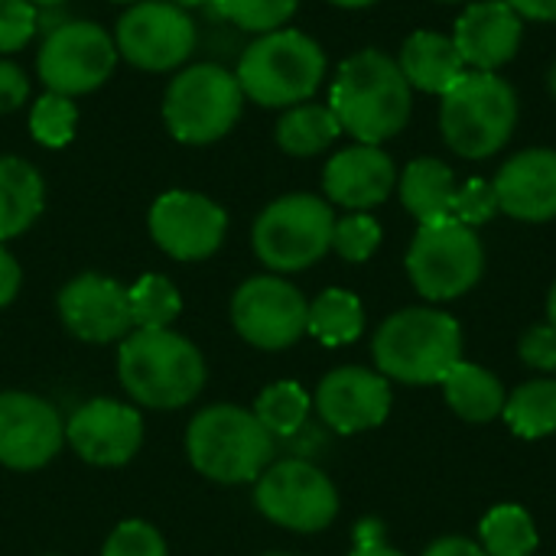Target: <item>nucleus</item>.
<instances>
[{"label":"nucleus","instance_id":"4","mask_svg":"<svg viewBox=\"0 0 556 556\" xmlns=\"http://www.w3.org/2000/svg\"><path fill=\"white\" fill-rule=\"evenodd\" d=\"M326 75V52L300 29H274L254 39L238 62L244 98L264 108H296L313 98Z\"/></svg>","mask_w":556,"mask_h":556},{"label":"nucleus","instance_id":"41","mask_svg":"<svg viewBox=\"0 0 556 556\" xmlns=\"http://www.w3.org/2000/svg\"><path fill=\"white\" fill-rule=\"evenodd\" d=\"M424 556H489V554H485L479 544L466 541V538H443V541L430 544Z\"/></svg>","mask_w":556,"mask_h":556},{"label":"nucleus","instance_id":"9","mask_svg":"<svg viewBox=\"0 0 556 556\" xmlns=\"http://www.w3.org/2000/svg\"><path fill=\"white\" fill-rule=\"evenodd\" d=\"M485 270L482 241L476 231L456 218L420 225L410 251H407V274L420 296L427 300H456L469 293Z\"/></svg>","mask_w":556,"mask_h":556},{"label":"nucleus","instance_id":"47","mask_svg":"<svg viewBox=\"0 0 556 556\" xmlns=\"http://www.w3.org/2000/svg\"><path fill=\"white\" fill-rule=\"evenodd\" d=\"M33 7H59V3H65V0H29Z\"/></svg>","mask_w":556,"mask_h":556},{"label":"nucleus","instance_id":"11","mask_svg":"<svg viewBox=\"0 0 556 556\" xmlns=\"http://www.w3.org/2000/svg\"><path fill=\"white\" fill-rule=\"evenodd\" d=\"M117 55L143 72L179 68L195 49V23L169 0H137L117 23Z\"/></svg>","mask_w":556,"mask_h":556},{"label":"nucleus","instance_id":"39","mask_svg":"<svg viewBox=\"0 0 556 556\" xmlns=\"http://www.w3.org/2000/svg\"><path fill=\"white\" fill-rule=\"evenodd\" d=\"M29 98V78L16 62L0 59V114L23 108V101Z\"/></svg>","mask_w":556,"mask_h":556},{"label":"nucleus","instance_id":"27","mask_svg":"<svg viewBox=\"0 0 556 556\" xmlns=\"http://www.w3.org/2000/svg\"><path fill=\"white\" fill-rule=\"evenodd\" d=\"M365 329V309L349 290H326L313 300L306 332H313L323 345H349Z\"/></svg>","mask_w":556,"mask_h":556},{"label":"nucleus","instance_id":"34","mask_svg":"<svg viewBox=\"0 0 556 556\" xmlns=\"http://www.w3.org/2000/svg\"><path fill=\"white\" fill-rule=\"evenodd\" d=\"M378 244H381V225L365 212H355V215L336 222V228H332V248L352 264L368 261L378 251Z\"/></svg>","mask_w":556,"mask_h":556},{"label":"nucleus","instance_id":"12","mask_svg":"<svg viewBox=\"0 0 556 556\" xmlns=\"http://www.w3.org/2000/svg\"><path fill=\"white\" fill-rule=\"evenodd\" d=\"M254 502L264 518L303 534L329 528L332 518L339 515L336 485L326 479V472H319L303 459H287L270 466L257 482Z\"/></svg>","mask_w":556,"mask_h":556},{"label":"nucleus","instance_id":"2","mask_svg":"<svg viewBox=\"0 0 556 556\" xmlns=\"http://www.w3.org/2000/svg\"><path fill=\"white\" fill-rule=\"evenodd\" d=\"M117 375L134 401L169 410L202 391L205 362L189 339L169 329H137L117 352Z\"/></svg>","mask_w":556,"mask_h":556},{"label":"nucleus","instance_id":"8","mask_svg":"<svg viewBox=\"0 0 556 556\" xmlns=\"http://www.w3.org/2000/svg\"><path fill=\"white\" fill-rule=\"evenodd\" d=\"M336 215L332 208L306 192L270 202L254 222V251L270 270H306L332 248Z\"/></svg>","mask_w":556,"mask_h":556},{"label":"nucleus","instance_id":"32","mask_svg":"<svg viewBox=\"0 0 556 556\" xmlns=\"http://www.w3.org/2000/svg\"><path fill=\"white\" fill-rule=\"evenodd\" d=\"M75 124H78V108L72 98L65 94H55V91H46L33 111H29V134L36 143L55 150V147H65L72 143L75 137Z\"/></svg>","mask_w":556,"mask_h":556},{"label":"nucleus","instance_id":"35","mask_svg":"<svg viewBox=\"0 0 556 556\" xmlns=\"http://www.w3.org/2000/svg\"><path fill=\"white\" fill-rule=\"evenodd\" d=\"M498 195H495V186L485 182V179H469L463 189H456V199H453V218L463 222V225H485L498 215Z\"/></svg>","mask_w":556,"mask_h":556},{"label":"nucleus","instance_id":"38","mask_svg":"<svg viewBox=\"0 0 556 556\" xmlns=\"http://www.w3.org/2000/svg\"><path fill=\"white\" fill-rule=\"evenodd\" d=\"M521 358L528 368L538 371H556V329L554 326H534L521 339Z\"/></svg>","mask_w":556,"mask_h":556},{"label":"nucleus","instance_id":"20","mask_svg":"<svg viewBox=\"0 0 556 556\" xmlns=\"http://www.w3.org/2000/svg\"><path fill=\"white\" fill-rule=\"evenodd\" d=\"M394 182H397L394 160L381 147H368V143L339 150L323 173L326 195L352 212H368L381 205L391 195Z\"/></svg>","mask_w":556,"mask_h":556},{"label":"nucleus","instance_id":"5","mask_svg":"<svg viewBox=\"0 0 556 556\" xmlns=\"http://www.w3.org/2000/svg\"><path fill=\"white\" fill-rule=\"evenodd\" d=\"M518 98L515 88L495 72H466L453 91L443 94L440 127L450 143L466 160L495 156L515 134Z\"/></svg>","mask_w":556,"mask_h":556},{"label":"nucleus","instance_id":"28","mask_svg":"<svg viewBox=\"0 0 556 556\" xmlns=\"http://www.w3.org/2000/svg\"><path fill=\"white\" fill-rule=\"evenodd\" d=\"M505 420L521 440H541L556 430V381L538 378L521 384L505 401Z\"/></svg>","mask_w":556,"mask_h":556},{"label":"nucleus","instance_id":"26","mask_svg":"<svg viewBox=\"0 0 556 556\" xmlns=\"http://www.w3.org/2000/svg\"><path fill=\"white\" fill-rule=\"evenodd\" d=\"M342 134L329 104H296L277 124V143L290 156H316Z\"/></svg>","mask_w":556,"mask_h":556},{"label":"nucleus","instance_id":"7","mask_svg":"<svg viewBox=\"0 0 556 556\" xmlns=\"http://www.w3.org/2000/svg\"><path fill=\"white\" fill-rule=\"evenodd\" d=\"M244 91L238 78L212 62L179 72L163 98V117L179 143H212L241 117Z\"/></svg>","mask_w":556,"mask_h":556},{"label":"nucleus","instance_id":"16","mask_svg":"<svg viewBox=\"0 0 556 556\" xmlns=\"http://www.w3.org/2000/svg\"><path fill=\"white\" fill-rule=\"evenodd\" d=\"M65 440L75 453L94 466H124L134 459L143 440L140 414L121 401H88L65 424Z\"/></svg>","mask_w":556,"mask_h":556},{"label":"nucleus","instance_id":"31","mask_svg":"<svg viewBox=\"0 0 556 556\" xmlns=\"http://www.w3.org/2000/svg\"><path fill=\"white\" fill-rule=\"evenodd\" d=\"M127 296H130V319L137 329H166L182 313L179 290L160 274L140 277Z\"/></svg>","mask_w":556,"mask_h":556},{"label":"nucleus","instance_id":"10","mask_svg":"<svg viewBox=\"0 0 556 556\" xmlns=\"http://www.w3.org/2000/svg\"><path fill=\"white\" fill-rule=\"evenodd\" d=\"M117 65L114 39L88 20H65L59 23L36 59L39 78L49 91L75 98L101 88Z\"/></svg>","mask_w":556,"mask_h":556},{"label":"nucleus","instance_id":"42","mask_svg":"<svg viewBox=\"0 0 556 556\" xmlns=\"http://www.w3.org/2000/svg\"><path fill=\"white\" fill-rule=\"evenodd\" d=\"M518 16H528V20H541V23H551L556 20V0H505Z\"/></svg>","mask_w":556,"mask_h":556},{"label":"nucleus","instance_id":"14","mask_svg":"<svg viewBox=\"0 0 556 556\" xmlns=\"http://www.w3.org/2000/svg\"><path fill=\"white\" fill-rule=\"evenodd\" d=\"M228 215L199 192H166L150 208L153 241L176 261H202L225 241Z\"/></svg>","mask_w":556,"mask_h":556},{"label":"nucleus","instance_id":"18","mask_svg":"<svg viewBox=\"0 0 556 556\" xmlns=\"http://www.w3.org/2000/svg\"><path fill=\"white\" fill-rule=\"evenodd\" d=\"M316 410L336 433H362L381 427L391 414V384L365 368H339L323 378Z\"/></svg>","mask_w":556,"mask_h":556},{"label":"nucleus","instance_id":"33","mask_svg":"<svg viewBox=\"0 0 556 556\" xmlns=\"http://www.w3.org/2000/svg\"><path fill=\"white\" fill-rule=\"evenodd\" d=\"M296 7H300V0H215V10L225 20L238 23L248 33H261V36L280 29L293 16Z\"/></svg>","mask_w":556,"mask_h":556},{"label":"nucleus","instance_id":"13","mask_svg":"<svg viewBox=\"0 0 556 556\" xmlns=\"http://www.w3.org/2000/svg\"><path fill=\"white\" fill-rule=\"evenodd\" d=\"M231 319L241 339L257 349L277 352L293 345L306 332L309 303L280 277H251L231 300Z\"/></svg>","mask_w":556,"mask_h":556},{"label":"nucleus","instance_id":"44","mask_svg":"<svg viewBox=\"0 0 556 556\" xmlns=\"http://www.w3.org/2000/svg\"><path fill=\"white\" fill-rule=\"evenodd\" d=\"M336 7H349V10H358V7H371L375 0H329Z\"/></svg>","mask_w":556,"mask_h":556},{"label":"nucleus","instance_id":"43","mask_svg":"<svg viewBox=\"0 0 556 556\" xmlns=\"http://www.w3.org/2000/svg\"><path fill=\"white\" fill-rule=\"evenodd\" d=\"M371 531H375V525H362V528H358V547L349 556H401L397 551L384 547L381 538L371 534Z\"/></svg>","mask_w":556,"mask_h":556},{"label":"nucleus","instance_id":"22","mask_svg":"<svg viewBox=\"0 0 556 556\" xmlns=\"http://www.w3.org/2000/svg\"><path fill=\"white\" fill-rule=\"evenodd\" d=\"M401 72L410 81V88H420L427 94H446L456 88V81L466 75V62L456 49V42L443 33L417 29L407 36L401 49Z\"/></svg>","mask_w":556,"mask_h":556},{"label":"nucleus","instance_id":"15","mask_svg":"<svg viewBox=\"0 0 556 556\" xmlns=\"http://www.w3.org/2000/svg\"><path fill=\"white\" fill-rule=\"evenodd\" d=\"M65 440V424L42 397L7 391L0 394V463L10 469L46 466Z\"/></svg>","mask_w":556,"mask_h":556},{"label":"nucleus","instance_id":"3","mask_svg":"<svg viewBox=\"0 0 556 556\" xmlns=\"http://www.w3.org/2000/svg\"><path fill=\"white\" fill-rule=\"evenodd\" d=\"M463 332L450 313L410 306L381 323L375 336L378 371L404 384H443L463 358Z\"/></svg>","mask_w":556,"mask_h":556},{"label":"nucleus","instance_id":"46","mask_svg":"<svg viewBox=\"0 0 556 556\" xmlns=\"http://www.w3.org/2000/svg\"><path fill=\"white\" fill-rule=\"evenodd\" d=\"M169 3H176V7H202V3H208V0H169Z\"/></svg>","mask_w":556,"mask_h":556},{"label":"nucleus","instance_id":"17","mask_svg":"<svg viewBox=\"0 0 556 556\" xmlns=\"http://www.w3.org/2000/svg\"><path fill=\"white\" fill-rule=\"evenodd\" d=\"M59 313L65 329L81 342H114L134 326L127 290L101 274H81L65 283L59 293Z\"/></svg>","mask_w":556,"mask_h":556},{"label":"nucleus","instance_id":"40","mask_svg":"<svg viewBox=\"0 0 556 556\" xmlns=\"http://www.w3.org/2000/svg\"><path fill=\"white\" fill-rule=\"evenodd\" d=\"M20 290V264L0 248V306H7Z\"/></svg>","mask_w":556,"mask_h":556},{"label":"nucleus","instance_id":"24","mask_svg":"<svg viewBox=\"0 0 556 556\" xmlns=\"http://www.w3.org/2000/svg\"><path fill=\"white\" fill-rule=\"evenodd\" d=\"M42 176L20 156H0V241L23 235L42 212Z\"/></svg>","mask_w":556,"mask_h":556},{"label":"nucleus","instance_id":"37","mask_svg":"<svg viewBox=\"0 0 556 556\" xmlns=\"http://www.w3.org/2000/svg\"><path fill=\"white\" fill-rule=\"evenodd\" d=\"M36 7L29 0H0V52L23 49L36 33Z\"/></svg>","mask_w":556,"mask_h":556},{"label":"nucleus","instance_id":"29","mask_svg":"<svg viewBox=\"0 0 556 556\" xmlns=\"http://www.w3.org/2000/svg\"><path fill=\"white\" fill-rule=\"evenodd\" d=\"M482 551L489 556H531L538 551L534 518L521 505H495L482 518Z\"/></svg>","mask_w":556,"mask_h":556},{"label":"nucleus","instance_id":"30","mask_svg":"<svg viewBox=\"0 0 556 556\" xmlns=\"http://www.w3.org/2000/svg\"><path fill=\"white\" fill-rule=\"evenodd\" d=\"M254 417L270 437H293L309 417V394L293 381H277L257 397Z\"/></svg>","mask_w":556,"mask_h":556},{"label":"nucleus","instance_id":"45","mask_svg":"<svg viewBox=\"0 0 556 556\" xmlns=\"http://www.w3.org/2000/svg\"><path fill=\"white\" fill-rule=\"evenodd\" d=\"M547 319H551V326L556 329V283L554 290H551V300H547Z\"/></svg>","mask_w":556,"mask_h":556},{"label":"nucleus","instance_id":"36","mask_svg":"<svg viewBox=\"0 0 556 556\" xmlns=\"http://www.w3.org/2000/svg\"><path fill=\"white\" fill-rule=\"evenodd\" d=\"M101 556H166V544L156 528L143 521H124L104 544Z\"/></svg>","mask_w":556,"mask_h":556},{"label":"nucleus","instance_id":"49","mask_svg":"<svg viewBox=\"0 0 556 556\" xmlns=\"http://www.w3.org/2000/svg\"><path fill=\"white\" fill-rule=\"evenodd\" d=\"M114 3H137V0H114Z\"/></svg>","mask_w":556,"mask_h":556},{"label":"nucleus","instance_id":"23","mask_svg":"<svg viewBox=\"0 0 556 556\" xmlns=\"http://www.w3.org/2000/svg\"><path fill=\"white\" fill-rule=\"evenodd\" d=\"M453 199H456V182H453V169L443 160L420 156L404 169L401 202L420 225L453 218Z\"/></svg>","mask_w":556,"mask_h":556},{"label":"nucleus","instance_id":"21","mask_svg":"<svg viewBox=\"0 0 556 556\" xmlns=\"http://www.w3.org/2000/svg\"><path fill=\"white\" fill-rule=\"evenodd\" d=\"M498 208L518 222L556 218V150H525L492 179Z\"/></svg>","mask_w":556,"mask_h":556},{"label":"nucleus","instance_id":"25","mask_svg":"<svg viewBox=\"0 0 556 556\" xmlns=\"http://www.w3.org/2000/svg\"><path fill=\"white\" fill-rule=\"evenodd\" d=\"M443 391H446V404L469 424H489L505 410V388L502 381L469 362L453 365V371L443 378Z\"/></svg>","mask_w":556,"mask_h":556},{"label":"nucleus","instance_id":"6","mask_svg":"<svg viewBox=\"0 0 556 556\" xmlns=\"http://www.w3.org/2000/svg\"><path fill=\"white\" fill-rule=\"evenodd\" d=\"M186 450L202 476L235 485L254 482L267 469L274 459V437L264 430L254 410L218 404L189 424Z\"/></svg>","mask_w":556,"mask_h":556},{"label":"nucleus","instance_id":"48","mask_svg":"<svg viewBox=\"0 0 556 556\" xmlns=\"http://www.w3.org/2000/svg\"><path fill=\"white\" fill-rule=\"evenodd\" d=\"M547 85H551V91H554V98H556V62L551 65V75H547Z\"/></svg>","mask_w":556,"mask_h":556},{"label":"nucleus","instance_id":"50","mask_svg":"<svg viewBox=\"0 0 556 556\" xmlns=\"http://www.w3.org/2000/svg\"><path fill=\"white\" fill-rule=\"evenodd\" d=\"M440 3H459V0H440Z\"/></svg>","mask_w":556,"mask_h":556},{"label":"nucleus","instance_id":"19","mask_svg":"<svg viewBox=\"0 0 556 556\" xmlns=\"http://www.w3.org/2000/svg\"><path fill=\"white\" fill-rule=\"evenodd\" d=\"M525 36L521 16L505 0H479L456 23V49L476 72H495L515 59Z\"/></svg>","mask_w":556,"mask_h":556},{"label":"nucleus","instance_id":"1","mask_svg":"<svg viewBox=\"0 0 556 556\" xmlns=\"http://www.w3.org/2000/svg\"><path fill=\"white\" fill-rule=\"evenodd\" d=\"M410 81L401 65L378 49H362L345 59L329 94L342 130L368 147L397 137L410 121Z\"/></svg>","mask_w":556,"mask_h":556}]
</instances>
